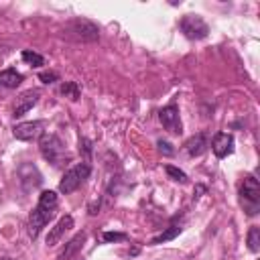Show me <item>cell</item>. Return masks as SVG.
Listing matches in <instances>:
<instances>
[{
	"instance_id": "obj_24",
	"label": "cell",
	"mask_w": 260,
	"mask_h": 260,
	"mask_svg": "<svg viewBox=\"0 0 260 260\" xmlns=\"http://www.w3.org/2000/svg\"><path fill=\"white\" fill-rule=\"evenodd\" d=\"M79 144H83V152L89 156V152H91V146H89V140L87 138H81V142Z\"/></svg>"
},
{
	"instance_id": "obj_12",
	"label": "cell",
	"mask_w": 260,
	"mask_h": 260,
	"mask_svg": "<svg viewBox=\"0 0 260 260\" xmlns=\"http://www.w3.org/2000/svg\"><path fill=\"white\" fill-rule=\"evenodd\" d=\"M39 89H28V91H24L20 98H16V104H14V116L18 118V116H24L37 102H39Z\"/></svg>"
},
{
	"instance_id": "obj_3",
	"label": "cell",
	"mask_w": 260,
	"mask_h": 260,
	"mask_svg": "<svg viewBox=\"0 0 260 260\" xmlns=\"http://www.w3.org/2000/svg\"><path fill=\"white\" fill-rule=\"evenodd\" d=\"M63 35L71 41H81V43H93L100 39V28L91 22V20H85V18H75V20H69L65 26H63Z\"/></svg>"
},
{
	"instance_id": "obj_21",
	"label": "cell",
	"mask_w": 260,
	"mask_h": 260,
	"mask_svg": "<svg viewBox=\"0 0 260 260\" xmlns=\"http://www.w3.org/2000/svg\"><path fill=\"white\" fill-rule=\"evenodd\" d=\"M156 146H158V150H160L165 156H173V154H175V148H173V144H171L169 140L158 138V140H156Z\"/></svg>"
},
{
	"instance_id": "obj_20",
	"label": "cell",
	"mask_w": 260,
	"mask_h": 260,
	"mask_svg": "<svg viewBox=\"0 0 260 260\" xmlns=\"http://www.w3.org/2000/svg\"><path fill=\"white\" fill-rule=\"evenodd\" d=\"M165 171H167V175H169L173 181H177V183H187V175H185L181 169H177V167H173V165H167Z\"/></svg>"
},
{
	"instance_id": "obj_8",
	"label": "cell",
	"mask_w": 260,
	"mask_h": 260,
	"mask_svg": "<svg viewBox=\"0 0 260 260\" xmlns=\"http://www.w3.org/2000/svg\"><path fill=\"white\" fill-rule=\"evenodd\" d=\"M160 124L165 126V130H169L171 134H181L183 126H181V118H179V108L177 104H169L158 112Z\"/></svg>"
},
{
	"instance_id": "obj_13",
	"label": "cell",
	"mask_w": 260,
	"mask_h": 260,
	"mask_svg": "<svg viewBox=\"0 0 260 260\" xmlns=\"http://www.w3.org/2000/svg\"><path fill=\"white\" fill-rule=\"evenodd\" d=\"M183 146H185V150H187L189 156H199V154H203V152L207 150V146H209L207 134H205V132H197V134H193L191 138H187V142H185Z\"/></svg>"
},
{
	"instance_id": "obj_9",
	"label": "cell",
	"mask_w": 260,
	"mask_h": 260,
	"mask_svg": "<svg viewBox=\"0 0 260 260\" xmlns=\"http://www.w3.org/2000/svg\"><path fill=\"white\" fill-rule=\"evenodd\" d=\"M43 126H45V124H43L41 120H35V122H20V124H16V126L12 128V134H14L16 140H24V142L37 140V138L43 136Z\"/></svg>"
},
{
	"instance_id": "obj_17",
	"label": "cell",
	"mask_w": 260,
	"mask_h": 260,
	"mask_svg": "<svg viewBox=\"0 0 260 260\" xmlns=\"http://www.w3.org/2000/svg\"><path fill=\"white\" fill-rule=\"evenodd\" d=\"M61 95L69 98L71 102H77V100H79V95H81L79 85H77L75 81H65V83L61 85Z\"/></svg>"
},
{
	"instance_id": "obj_16",
	"label": "cell",
	"mask_w": 260,
	"mask_h": 260,
	"mask_svg": "<svg viewBox=\"0 0 260 260\" xmlns=\"http://www.w3.org/2000/svg\"><path fill=\"white\" fill-rule=\"evenodd\" d=\"M181 230H183L181 225L173 223V225H169L162 234H158L156 238H152V240H150V244H152V246H156V244H165V242H169V240H175V238L181 234Z\"/></svg>"
},
{
	"instance_id": "obj_11",
	"label": "cell",
	"mask_w": 260,
	"mask_h": 260,
	"mask_svg": "<svg viewBox=\"0 0 260 260\" xmlns=\"http://www.w3.org/2000/svg\"><path fill=\"white\" fill-rule=\"evenodd\" d=\"M71 228H73V217L71 215H63L55 223V228H51V232L47 236V246H57L61 242V238L65 236V232H69Z\"/></svg>"
},
{
	"instance_id": "obj_15",
	"label": "cell",
	"mask_w": 260,
	"mask_h": 260,
	"mask_svg": "<svg viewBox=\"0 0 260 260\" xmlns=\"http://www.w3.org/2000/svg\"><path fill=\"white\" fill-rule=\"evenodd\" d=\"M22 73H18L16 69H4L0 71V87H6V89H14L22 83Z\"/></svg>"
},
{
	"instance_id": "obj_1",
	"label": "cell",
	"mask_w": 260,
	"mask_h": 260,
	"mask_svg": "<svg viewBox=\"0 0 260 260\" xmlns=\"http://www.w3.org/2000/svg\"><path fill=\"white\" fill-rule=\"evenodd\" d=\"M57 205H59V197L55 191H43L39 195V203L30 211V217H28V236L32 240L41 234V230L49 223V219H53Z\"/></svg>"
},
{
	"instance_id": "obj_6",
	"label": "cell",
	"mask_w": 260,
	"mask_h": 260,
	"mask_svg": "<svg viewBox=\"0 0 260 260\" xmlns=\"http://www.w3.org/2000/svg\"><path fill=\"white\" fill-rule=\"evenodd\" d=\"M179 26L185 32V37L191 39V41H199V39H205L209 35V26L199 14H185L181 18Z\"/></svg>"
},
{
	"instance_id": "obj_4",
	"label": "cell",
	"mask_w": 260,
	"mask_h": 260,
	"mask_svg": "<svg viewBox=\"0 0 260 260\" xmlns=\"http://www.w3.org/2000/svg\"><path fill=\"white\" fill-rule=\"evenodd\" d=\"M89 173H91L89 162H79V165L71 167L69 171H65V175H63V179L59 183V191L63 195H69V193L77 191L81 187V183L89 177Z\"/></svg>"
},
{
	"instance_id": "obj_25",
	"label": "cell",
	"mask_w": 260,
	"mask_h": 260,
	"mask_svg": "<svg viewBox=\"0 0 260 260\" xmlns=\"http://www.w3.org/2000/svg\"><path fill=\"white\" fill-rule=\"evenodd\" d=\"M0 260H10V258H0Z\"/></svg>"
},
{
	"instance_id": "obj_18",
	"label": "cell",
	"mask_w": 260,
	"mask_h": 260,
	"mask_svg": "<svg viewBox=\"0 0 260 260\" xmlns=\"http://www.w3.org/2000/svg\"><path fill=\"white\" fill-rule=\"evenodd\" d=\"M248 250L254 254L260 250V228L258 225H252L248 232Z\"/></svg>"
},
{
	"instance_id": "obj_5",
	"label": "cell",
	"mask_w": 260,
	"mask_h": 260,
	"mask_svg": "<svg viewBox=\"0 0 260 260\" xmlns=\"http://www.w3.org/2000/svg\"><path fill=\"white\" fill-rule=\"evenodd\" d=\"M39 148H41L43 158H47L55 167L67 156L65 154V146H63V142H61V138L57 134H43L41 140H39Z\"/></svg>"
},
{
	"instance_id": "obj_7",
	"label": "cell",
	"mask_w": 260,
	"mask_h": 260,
	"mask_svg": "<svg viewBox=\"0 0 260 260\" xmlns=\"http://www.w3.org/2000/svg\"><path fill=\"white\" fill-rule=\"evenodd\" d=\"M18 175V183L24 191H30V189H37L41 183H43V177L39 173V169L32 165V162H22L16 171Z\"/></svg>"
},
{
	"instance_id": "obj_23",
	"label": "cell",
	"mask_w": 260,
	"mask_h": 260,
	"mask_svg": "<svg viewBox=\"0 0 260 260\" xmlns=\"http://www.w3.org/2000/svg\"><path fill=\"white\" fill-rule=\"evenodd\" d=\"M104 242H120V240H126V234L122 232H104Z\"/></svg>"
},
{
	"instance_id": "obj_2",
	"label": "cell",
	"mask_w": 260,
	"mask_h": 260,
	"mask_svg": "<svg viewBox=\"0 0 260 260\" xmlns=\"http://www.w3.org/2000/svg\"><path fill=\"white\" fill-rule=\"evenodd\" d=\"M238 195H240V205L246 211V215L252 217L260 211V185H258L256 177H252V175L244 177Z\"/></svg>"
},
{
	"instance_id": "obj_22",
	"label": "cell",
	"mask_w": 260,
	"mask_h": 260,
	"mask_svg": "<svg viewBox=\"0 0 260 260\" xmlns=\"http://www.w3.org/2000/svg\"><path fill=\"white\" fill-rule=\"evenodd\" d=\"M39 79L43 83H55V81H59V73L57 71H41L39 73Z\"/></svg>"
},
{
	"instance_id": "obj_19",
	"label": "cell",
	"mask_w": 260,
	"mask_h": 260,
	"mask_svg": "<svg viewBox=\"0 0 260 260\" xmlns=\"http://www.w3.org/2000/svg\"><path fill=\"white\" fill-rule=\"evenodd\" d=\"M22 59H24L28 65H32V67H41V65H45V57L39 55V53H35V51H30V49L22 51Z\"/></svg>"
},
{
	"instance_id": "obj_14",
	"label": "cell",
	"mask_w": 260,
	"mask_h": 260,
	"mask_svg": "<svg viewBox=\"0 0 260 260\" xmlns=\"http://www.w3.org/2000/svg\"><path fill=\"white\" fill-rule=\"evenodd\" d=\"M85 238H87V234H85V232H79L77 236H73V238L65 244V248L57 254V260H71V258L81 250V246H83Z\"/></svg>"
},
{
	"instance_id": "obj_10",
	"label": "cell",
	"mask_w": 260,
	"mask_h": 260,
	"mask_svg": "<svg viewBox=\"0 0 260 260\" xmlns=\"http://www.w3.org/2000/svg\"><path fill=\"white\" fill-rule=\"evenodd\" d=\"M211 150L217 158H225L234 152V136L228 132H217L211 140Z\"/></svg>"
}]
</instances>
